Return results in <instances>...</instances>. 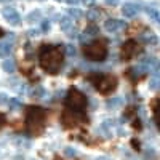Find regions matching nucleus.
I'll return each mask as SVG.
<instances>
[{"label": "nucleus", "mask_w": 160, "mask_h": 160, "mask_svg": "<svg viewBox=\"0 0 160 160\" xmlns=\"http://www.w3.org/2000/svg\"><path fill=\"white\" fill-rule=\"evenodd\" d=\"M2 69L5 71V72H8V74H13L16 71V62L13 61V59H5L3 62H2Z\"/></svg>", "instance_id": "nucleus-13"}, {"label": "nucleus", "mask_w": 160, "mask_h": 160, "mask_svg": "<svg viewBox=\"0 0 160 160\" xmlns=\"http://www.w3.org/2000/svg\"><path fill=\"white\" fill-rule=\"evenodd\" d=\"M3 34H5V32H3V31H2V28H0V37H2V35H3Z\"/></svg>", "instance_id": "nucleus-32"}, {"label": "nucleus", "mask_w": 160, "mask_h": 160, "mask_svg": "<svg viewBox=\"0 0 160 160\" xmlns=\"http://www.w3.org/2000/svg\"><path fill=\"white\" fill-rule=\"evenodd\" d=\"M59 26H61V29L64 31V34H68L69 37H77V28H75L72 18H69V16L59 18Z\"/></svg>", "instance_id": "nucleus-10"}, {"label": "nucleus", "mask_w": 160, "mask_h": 160, "mask_svg": "<svg viewBox=\"0 0 160 160\" xmlns=\"http://www.w3.org/2000/svg\"><path fill=\"white\" fill-rule=\"evenodd\" d=\"M104 2L108 3V5H112V7H114V5H117V2H118V0H104Z\"/></svg>", "instance_id": "nucleus-29"}, {"label": "nucleus", "mask_w": 160, "mask_h": 160, "mask_svg": "<svg viewBox=\"0 0 160 160\" xmlns=\"http://www.w3.org/2000/svg\"><path fill=\"white\" fill-rule=\"evenodd\" d=\"M56 2H64V0H56Z\"/></svg>", "instance_id": "nucleus-33"}, {"label": "nucleus", "mask_w": 160, "mask_h": 160, "mask_svg": "<svg viewBox=\"0 0 160 160\" xmlns=\"http://www.w3.org/2000/svg\"><path fill=\"white\" fill-rule=\"evenodd\" d=\"M83 120V115L82 112H77V111H72V109H68V111H64L62 115H61V122L66 128H72L75 127L77 123H80Z\"/></svg>", "instance_id": "nucleus-6"}, {"label": "nucleus", "mask_w": 160, "mask_h": 160, "mask_svg": "<svg viewBox=\"0 0 160 160\" xmlns=\"http://www.w3.org/2000/svg\"><path fill=\"white\" fill-rule=\"evenodd\" d=\"M85 34L87 35H95V34H98V28H95V26H88Z\"/></svg>", "instance_id": "nucleus-23"}, {"label": "nucleus", "mask_w": 160, "mask_h": 160, "mask_svg": "<svg viewBox=\"0 0 160 160\" xmlns=\"http://www.w3.org/2000/svg\"><path fill=\"white\" fill-rule=\"evenodd\" d=\"M56 160H58V158H56Z\"/></svg>", "instance_id": "nucleus-34"}, {"label": "nucleus", "mask_w": 160, "mask_h": 160, "mask_svg": "<svg viewBox=\"0 0 160 160\" xmlns=\"http://www.w3.org/2000/svg\"><path fill=\"white\" fill-rule=\"evenodd\" d=\"M141 10H142V5L141 3L128 2V3H123V7H122V15L125 18H135Z\"/></svg>", "instance_id": "nucleus-11"}, {"label": "nucleus", "mask_w": 160, "mask_h": 160, "mask_svg": "<svg viewBox=\"0 0 160 160\" xmlns=\"http://www.w3.org/2000/svg\"><path fill=\"white\" fill-rule=\"evenodd\" d=\"M66 3H69V5H77L78 3V0H64Z\"/></svg>", "instance_id": "nucleus-30"}, {"label": "nucleus", "mask_w": 160, "mask_h": 160, "mask_svg": "<svg viewBox=\"0 0 160 160\" xmlns=\"http://www.w3.org/2000/svg\"><path fill=\"white\" fill-rule=\"evenodd\" d=\"M11 51H13V42H8V40L0 42V58H8Z\"/></svg>", "instance_id": "nucleus-12"}, {"label": "nucleus", "mask_w": 160, "mask_h": 160, "mask_svg": "<svg viewBox=\"0 0 160 160\" xmlns=\"http://www.w3.org/2000/svg\"><path fill=\"white\" fill-rule=\"evenodd\" d=\"M95 83L101 95H109L117 88V78L112 75H99Z\"/></svg>", "instance_id": "nucleus-5"}, {"label": "nucleus", "mask_w": 160, "mask_h": 160, "mask_svg": "<svg viewBox=\"0 0 160 160\" xmlns=\"http://www.w3.org/2000/svg\"><path fill=\"white\" fill-rule=\"evenodd\" d=\"M146 11H148V15L151 16V19H152L154 22H158V11H157V8L148 7V8H146Z\"/></svg>", "instance_id": "nucleus-20"}, {"label": "nucleus", "mask_w": 160, "mask_h": 160, "mask_svg": "<svg viewBox=\"0 0 160 160\" xmlns=\"http://www.w3.org/2000/svg\"><path fill=\"white\" fill-rule=\"evenodd\" d=\"M31 96L34 98V99H40V98H43L45 96V88L43 87H35L32 91H31Z\"/></svg>", "instance_id": "nucleus-17"}, {"label": "nucleus", "mask_w": 160, "mask_h": 160, "mask_svg": "<svg viewBox=\"0 0 160 160\" xmlns=\"http://www.w3.org/2000/svg\"><path fill=\"white\" fill-rule=\"evenodd\" d=\"M99 15H101L99 10L91 8V10H88V13H87V18H88L90 21H96V19H99Z\"/></svg>", "instance_id": "nucleus-19"}, {"label": "nucleus", "mask_w": 160, "mask_h": 160, "mask_svg": "<svg viewBox=\"0 0 160 160\" xmlns=\"http://www.w3.org/2000/svg\"><path fill=\"white\" fill-rule=\"evenodd\" d=\"M149 88H151V90H154V91H157V90H158V77H157V72H155V75L151 78V82H149Z\"/></svg>", "instance_id": "nucleus-21"}, {"label": "nucleus", "mask_w": 160, "mask_h": 160, "mask_svg": "<svg viewBox=\"0 0 160 160\" xmlns=\"http://www.w3.org/2000/svg\"><path fill=\"white\" fill-rule=\"evenodd\" d=\"M78 3H82L85 7H93L95 5V0H78Z\"/></svg>", "instance_id": "nucleus-24"}, {"label": "nucleus", "mask_w": 160, "mask_h": 160, "mask_svg": "<svg viewBox=\"0 0 160 160\" xmlns=\"http://www.w3.org/2000/svg\"><path fill=\"white\" fill-rule=\"evenodd\" d=\"M138 51H139V45H138L136 40H127L122 47V56L125 59H130V58L135 56Z\"/></svg>", "instance_id": "nucleus-9"}, {"label": "nucleus", "mask_w": 160, "mask_h": 160, "mask_svg": "<svg viewBox=\"0 0 160 160\" xmlns=\"http://www.w3.org/2000/svg\"><path fill=\"white\" fill-rule=\"evenodd\" d=\"M62 62V51L56 45H47L40 50V66L48 74H56Z\"/></svg>", "instance_id": "nucleus-1"}, {"label": "nucleus", "mask_w": 160, "mask_h": 160, "mask_svg": "<svg viewBox=\"0 0 160 160\" xmlns=\"http://www.w3.org/2000/svg\"><path fill=\"white\" fill-rule=\"evenodd\" d=\"M128 28V24L122 19H108L104 21V29L111 32V34H117V32H122Z\"/></svg>", "instance_id": "nucleus-8"}, {"label": "nucleus", "mask_w": 160, "mask_h": 160, "mask_svg": "<svg viewBox=\"0 0 160 160\" xmlns=\"http://www.w3.org/2000/svg\"><path fill=\"white\" fill-rule=\"evenodd\" d=\"M106 104H108V108H109V109H117L118 106H122V104H123V99H122V98H118V96H117V98H111Z\"/></svg>", "instance_id": "nucleus-18"}, {"label": "nucleus", "mask_w": 160, "mask_h": 160, "mask_svg": "<svg viewBox=\"0 0 160 160\" xmlns=\"http://www.w3.org/2000/svg\"><path fill=\"white\" fill-rule=\"evenodd\" d=\"M50 31V22L48 21H43L42 22V32H48Z\"/></svg>", "instance_id": "nucleus-26"}, {"label": "nucleus", "mask_w": 160, "mask_h": 160, "mask_svg": "<svg viewBox=\"0 0 160 160\" xmlns=\"http://www.w3.org/2000/svg\"><path fill=\"white\" fill-rule=\"evenodd\" d=\"M5 123H7V118H5V115H3V114H0V128H2Z\"/></svg>", "instance_id": "nucleus-28"}, {"label": "nucleus", "mask_w": 160, "mask_h": 160, "mask_svg": "<svg viewBox=\"0 0 160 160\" xmlns=\"http://www.w3.org/2000/svg\"><path fill=\"white\" fill-rule=\"evenodd\" d=\"M66 155H68V157H74V155H77V151L72 149V148H66Z\"/></svg>", "instance_id": "nucleus-25"}, {"label": "nucleus", "mask_w": 160, "mask_h": 160, "mask_svg": "<svg viewBox=\"0 0 160 160\" xmlns=\"http://www.w3.org/2000/svg\"><path fill=\"white\" fill-rule=\"evenodd\" d=\"M26 127L34 135L42 133L45 127V111L38 106L28 108V111H26Z\"/></svg>", "instance_id": "nucleus-2"}, {"label": "nucleus", "mask_w": 160, "mask_h": 160, "mask_svg": "<svg viewBox=\"0 0 160 160\" xmlns=\"http://www.w3.org/2000/svg\"><path fill=\"white\" fill-rule=\"evenodd\" d=\"M0 102H2V104H7L8 102V96L5 95V93H0Z\"/></svg>", "instance_id": "nucleus-27"}, {"label": "nucleus", "mask_w": 160, "mask_h": 160, "mask_svg": "<svg viewBox=\"0 0 160 160\" xmlns=\"http://www.w3.org/2000/svg\"><path fill=\"white\" fill-rule=\"evenodd\" d=\"M29 35L31 37H35V35H38V31H29Z\"/></svg>", "instance_id": "nucleus-31"}, {"label": "nucleus", "mask_w": 160, "mask_h": 160, "mask_svg": "<svg viewBox=\"0 0 160 160\" xmlns=\"http://www.w3.org/2000/svg\"><path fill=\"white\" fill-rule=\"evenodd\" d=\"M83 55L90 61H104L108 56V43L106 40H93L83 45Z\"/></svg>", "instance_id": "nucleus-3"}, {"label": "nucleus", "mask_w": 160, "mask_h": 160, "mask_svg": "<svg viewBox=\"0 0 160 160\" xmlns=\"http://www.w3.org/2000/svg\"><path fill=\"white\" fill-rule=\"evenodd\" d=\"M68 15H69V18L80 19V18H83V11H82V10H78V8L71 7V8H68Z\"/></svg>", "instance_id": "nucleus-16"}, {"label": "nucleus", "mask_w": 160, "mask_h": 160, "mask_svg": "<svg viewBox=\"0 0 160 160\" xmlns=\"http://www.w3.org/2000/svg\"><path fill=\"white\" fill-rule=\"evenodd\" d=\"M28 21L32 24V22H38V21H42V11L40 10H34L31 11L29 15H28Z\"/></svg>", "instance_id": "nucleus-15"}, {"label": "nucleus", "mask_w": 160, "mask_h": 160, "mask_svg": "<svg viewBox=\"0 0 160 160\" xmlns=\"http://www.w3.org/2000/svg\"><path fill=\"white\" fill-rule=\"evenodd\" d=\"M2 16H3V19H5L8 24H11V26H19V24H21V15H19V13L13 8V7H5V8L2 10Z\"/></svg>", "instance_id": "nucleus-7"}, {"label": "nucleus", "mask_w": 160, "mask_h": 160, "mask_svg": "<svg viewBox=\"0 0 160 160\" xmlns=\"http://www.w3.org/2000/svg\"><path fill=\"white\" fill-rule=\"evenodd\" d=\"M66 53H68V56H75L77 50H75V47H72V45L69 43V45H66Z\"/></svg>", "instance_id": "nucleus-22"}, {"label": "nucleus", "mask_w": 160, "mask_h": 160, "mask_svg": "<svg viewBox=\"0 0 160 160\" xmlns=\"http://www.w3.org/2000/svg\"><path fill=\"white\" fill-rule=\"evenodd\" d=\"M68 106H69V109H72V111L82 112L85 109V106H87L85 95H83V93H80L77 88L69 90V93H68Z\"/></svg>", "instance_id": "nucleus-4"}, {"label": "nucleus", "mask_w": 160, "mask_h": 160, "mask_svg": "<svg viewBox=\"0 0 160 160\" xmlns=\"http://www.w3.org/2000/svg\"><path fill=\"white\" fill-rule=\"evenodd\" d=\"M7 106H8V109L10 111H19L21 108H22V102L19 101V99H16V98H8V102H7Z\"/></svg>", "instance_id": "nucleus-14"}]
</instances>
